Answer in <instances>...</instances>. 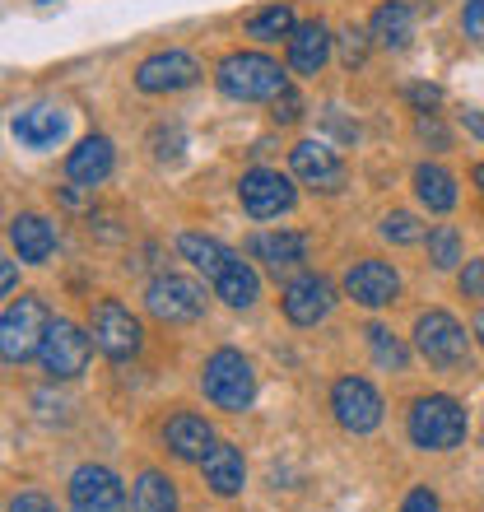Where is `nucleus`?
<instances>
[{
    "label": "nucleus",
    "instance_id": "nucleus-1",
    "mask_svg": "<svg viewBox=\"0 0 484 512\" xmlns=\"http://www.w3.org/2000/svg\"><path fill=\"white\" fill-rule=\"evenodd\" d=\"M466 429H471L466 405H461L457 396H443V391L419 396V401L410 405V419H405L410 443L424 447V452H452V447L466 443Z\"/></svg>",
    "mask_w": 484,
    "mask_h": 512
},
{
    "label": "nucleus",
    "instance_id": "nucleus-2",
    "mask_svg": "<svg viewBox=\"0 0 484 512\" xmlns=\"http://www.w3.org/2000/svg\"><path fill=\"white\" fill-rule=\"evenodd\" d=\"M215 84L224 98H238V103H270L275 94L289 89L284 70L261 52H229L215 70Z\"/></svg>",
    "mask_w": 484,
    "mask_h": 512
},
{
    "label": "nucleus",
    "instance_id": "nucleus-3",
    "mask_svg": "<svg viewBox=\"0 0 484 512\" xmlns=\"http://www.w3.org/2000/svg\"><path fill=\"white\" fill-rule=\"evenodd\" d=\"M201 387L219 410L242 415V410L256 401V368H252V359L238 350H215L201 368Z\"/></svg>",
    "mask_w": 484,
    "mask_h": 512
},
{
    "label": "nucleus",
    "instance_id": "nucleus-4",
    "mask_svg": "<svg viewBox=\"0 0 484 512\" xmlns=\"http://www.w3.org/2000/svg\"><path fill=\"white\" fill-rule=\"evenodd\" d=\"M47 326H52V312H47L42 298H33V294L14 298L10 308H5V317H0V354H5V364L19 368L24 359H33L42 350Z\"/></svg>",
    "mask_w": 484,
    "mask_h": 512
},
{
    "label": "nucleus",
    "instance_id": "nucleus-5",
    "mask_svg": "<svg viewBox=\"0 0 484 512\" xmlns=\"http://www.w3.org/2000/svg\"><path fill=\"white\" fill-rule=\"evenodd\" d=\"M471 340L475 336H466V326L443 308H429L415 317V350L433 368H461L471 359Z\"/></svg>",
    "mask_w": 484,
    "mask_h": 512
},
{
    "label": "nucleus",
    "instance_id": "nucleus-6",
    "mask_svg": "<svg viewBox=\"0 0 484 512\" xmlns=\"http://www.w3.org/2000/svg\"><path fill=\"white\" fill-rule=\"evenodd\" d=\"M94 336L89 331H80L75 322H66V317H52V326H47V336H42V350H38V364L42 373L52 382H70L80 378L84 368H89V354H94Z\"/></svg>",
    "mask_w": 484,
    "mask_h": 512
},
{
    "label": "nucleus",
    "instance_id": "nucleus-7",
    "mask_svg": "<svg viewBox=\"0 0 484 512\" xmlns=\"http://www.w3.org/2000/svg\"><path fill=\"white\" fill-rule=\"evenodd\" d=\"M89 336H94L98 354H108L112 364L135 359V354H140V345H145L140 317H135L126 303H117V298H103V303L94 308V317H89Z\"/></svg>",
    "mask_w": 484,
    "mask_h": 512
},
{
    "label": "nucleus",
    "instance_id": "nucleus-8",
    "mask_svg": "<svg viewBox=\"0 0 484 512\" xmlns=\"http://www.w3.org/2000/svg\"><path fill=\"white\" fill-rule=\"evenodd\" d=\"M145 308L154 322L168 326L196 322V317H205V289L196 280H187V275H159L145 289Z\"/></svg>",
    "mask_w": 484,
    "mask_h": 512
},
{
    "label": "nucleus",
    "instance_id": "nucleus-9",
    "mask_svg": "<svg viewBox=\"0 0 484 512\" xmlns=\"http://www.w3.org/2000/svg\"><path fill=\"white\" fill-rule=\"evenodd\" d=\"M238 201L252 219H280L294 210L298 191L280 168H252V173H242V182H238Z\"/></svg>",
    "mask_w": 484,
    "mask_h": 512
},
{
    "label": "nucleus",
    "instance_id": "nucleus-10",
    "mask_svg": "<svg viewBox=\"0 0 484 512\" xmlns=\"http://www.w3.org/2000/svg\"><path fill=\"white\" fill-rule=\"evenodd\" d=\"M331 415L345 433H373L382 424V396L368 378H340L331 387Z\"/></svg>",
    "mask_w": 484,
    "mask_h": 512
},
{
    "label": "nucleus",
    "instance_id": "nucleus-11",
    "mask_svg": "<svg viewBox=\"0 0 484 512\" xmlns=\"http://www.w3.org/2000/svg\"><path fill=\"white\" fill-rule=\"evenodd\" d=\"M201 80V66L191 52H154L135 66V89L140 94H182Z\"/></svg>",
    "mask_w": 484,
    "mask_h": 512
},
{
    "label": "nucleus",
    "instance_id": "nucleus-12",
    "mask_svg": "<svg viewBox=\"0 0 484 512\" xmlns=\"http://www.w3.org/2000/svg\"><path fill=\"white\" fill-rule=\"evenodd\" d=\"M280 308L294 326H317L336 308V284L326 280V275H294V280L284 284Z\"/></svg>",
    "mask_w": 484,
    "mask_h": 512
},
{
    "label": "nucleus",
    "instance_id": "nucleus-13",
    "mask_svg": "<svg viewBox=\"0 0 484 512\" xmlns=\"http://www.w3.org/2000/svg\"><path fill=\"white\" fill-rule=\"evenodd\" d=\"M289 168H294V177L308 182L312 191H340L345 177H350L345 159H340L326 140H298V145L289 149Z\"/></svg>",
    "mask_w": 484,
    "mask_h": 512
},
{
    "label": "nucleus",
    "instance_id": "nucleus-14",
    "mask_svg": "<svg viewBox=\"0 0 484 512\" xmlns=\"http://www.w3.org/2000/svg\"><path fill=\"white\" fill-rule=\"evenodd\" d=\"M345 294L359 303V308H391L401 298V275L391 261H377V256H363L354 261L350 275H345Z\"/></svg>",
    "mask_w": 484,
    "mask_h": 512
},
{
    "label": "nucleus",
    "instance_id": "nucleus-15",
    "mask_svg": "<svg viewBox=\"0 0 484 512\" xmlns=\"http://www.w3.org/2000/svg\"><path fill=\"white\" fill-rule=\"evenodd\" d=\"M70 508L75 512H131L126 489L108 466H80L70 475Z\"/></svg>",
    "mask_w": 484,
    "mask_h": 512
},
{
    "label": "nucleus",
    "instance_id": "nucleus-16",
    "mask_svg": "<svg viewBox=\"0 0 484 512\" xmlns=\"http://www.w3.org/2000/svg\"><path fill=\"white\" fill-rule=\"evenodd\" d=\"M215 443L219 438H215V429H210V419L196 415V410H177V415L163 424V447H168L177 461H196V466H201Z\"/></svg>",
    "mask_w": 484,
    "mask_h": 512
},
{
    "label": "nucleus",
    "instance_id": "nucleus-17",
    "mask_svg": "<svg viewBox=\"0 0 484 512\" xmlns=\"http://www.w3.org/2000/svg\"><path fill=\"white\" fill-rule=\"evenodd\" d=\"M247 252L256 261H266V270L280 280V275H298V270L308 266V238L294 229H280V233H256Z\"/></svg>",
    "mask_w": 484,
    "mask_h": 512
},
{
    "label": "nucleus",
    "instance_id": "nucleus-18",
    "mask_svg": "<svg viewBox=\"0 0 484 512\" xmlns=\"http://www.w3.org/2000/svg\"><path fill=\"white\" fill-rule=\"evenodd\" d=\"M112 163H117V149H112L108 135H89V140H80V145L70 149L66 177L75 182V187L94 191V187H103V182L112 177Z\"/></svg>",
    "mask_w": 484,
    "mask_h": 512
},
{
    "label": "nucleus",
    "instance_id": "nucleus-19",
    "mask_svg": "<svg viewBox=\"0 0 484 512\" xmlns=\"http://www.w3.org/2000/svg\"><path fill=\"white\" fill-rule=\"evenodd\" d=\"M66 126L70 122H66V112L61 108H52V103H33V108L14 112L10 131H14V140L28 145V149H52V145L66 140Z\"/></svg>",
    "mask_w": 484,
    "mask_h": 512
},
{
    "label": "nucleus",
    "instance_id": "nucleus-20",
    "mask_svg": "<svg viewBox=\"0 0 484 512\" xmlns=\"http://www.w3.org/2000/svg\"><path fill=\"white\" fill-rule=\"evenodd\" d=\"M331 33H326L322 19H308V24L294 28V38H289V70L294 75H317V70L331 61Z\"/></svg>",
    "mask_w": 484,
    "mask_h": 512
},
{
    "label": "nucleus",
    "instance_id": "nucleus-21",
    "mask_svg": "<svg viewBox=\"0 0 484 512\" xmlns=\"http://www.w3.org/2000/svg\"><path fill=\"white\" fill-rule=\"evenodd\" d=\"M201 475H205V485H210V494H219V499H233L247 485V466H242V452L233 443L210 447V457L201 461Z\"/></svg>",
    "mask_w": 484,
    "mask_h": 512
},
{
    "label": "nucleus",
    "instance_id": "nucleus-22",
    "mask_svg": "<svg viewBox=\"0 0 484 512\" xmlns=\"http://www.w3.org/2000/svg\"><path fill=\"white\" fill-rule=\"evenodd\" d=\"M368 33H373L377 47H391V52H401L410 47L415 38V10H410V0H382L368 19Z\"/></svg>",
    "mask_w": 484,
    "mask_h": 512
},
{
    "label": "nucleus",
    "instance_id": "nucleus-23",
    "mask_svg": "<svg viewBox=\"0 0 484 512\" xmlns=\"http://www.w3.org/2000/svg\"><path fill=\"white\" fill-rule=\"evenodd\" d=\"M10 247L19 252V261L42 266L56 252V229L42 215H14L10 219Z\"/></svg>",
    "mask_w": 484,
    "mask_h": 512
},
{
    "label": "nucleus",
    "instance_id": "nucleus-24",
    "mask_svg": "<svg viewBox=\"0 0 484 512\" xmlns=\"http://www.w3.org/2000/svg\"><path fill=\"white\" fill-rule=\"evenodd\" d=\"M177 252L187 256L191 266L201 270L210 284H215L219 275H224V270L238 261V252H229V247L219 243V238H205V233H182V238H177Z\"/></svg>",
    "mask_w": 484,
    "mask_h": 512
},
{
    "label": "nucleus",
    "instance_id": "nucleus-25",
    "mask_svg": "<svg viewBox=\"0 0 484 512\" xmlns=\"http://www.w3.org/2000/svg\"><path fill=\"white\" fill-rule=\"evenodd\" d=\"M415 196H419L424 210L447 215V210L457 205V177L447 173V168H438V163H419L415 168Z\"/></svg>",
    "mask_w": 484,
    "mask_h": 512
},
{
    "label": "nucleus",
    "instance_id": "nucleus-26",
    "mask_svg": "<svg viewBox=\"0 0 484 512\" xmlns=\"http://www.w3.org/2000/svg\"><path fill=\"white\" fill-rule=\"evenodd\" d=\"M131 512H177V485L163 471H140L131 485Z\"/></svg>",
    "mask_w": 484,
    "mask_h": 512
},
{
    "label": "nucleus",
    "instance_id": "nucleus-27",
    "mask_svg": "<svg viewBox=\"0 0 484 512\" xmlns=\"http://www.w3.org/2000/svg\"><path fill=\"white\" fill-rule=\"evenodd\" d=\"M215 298H224L229 308H252L256 298H261V275L252 270V261L238 256V261L215 280Z\"/></svg>",
    "mask_w": 484,
    "mask_h": 512
},
{
    "label": "nucleus",
    "instance_id": "nucleus-28",
    "mask_svg": "<svg viewBox=\"0 0 484 512\" xmlns=\"http://www.w3.org/2000/svg\"><path fill=\"white\" fill-rule=\"evenodd\" d=\"M294 28H298L294 10L275 0V5L256 10L252 19H247V38H256V42H280V38H294Z\"/></svg>",
    "mask_w": 484,
    "mask_h": 512
},
{
    "label": "nucleus",
    "instance_id": "nucleus-29",
    "mask_svg": "<svg viewBox=\"0 0 484 512\" xmlns=\"http://www.w3.org/2000/svg\"><path fill=\"white\" fill-rule=\"evenodd\" d=\"M368 345H373V359L382 368H391V373H405V364H410V350L401 345V336H396V331H387V326H368Z\"/></svg>",
    "mask_w": 484,
    "mask_h": 512
},
{
    "label": "nucleus",
    "instance_id": "nucleus-30",
    "mask_svg": "<svg viewBox=\"0 0 484 512\" xmlns=\"http://www.w3.org/2000/svg\"><path fill=\"white\" fill-rule=\"evenodd\" d=\"M429 261L433 270H452L461 261V233L452 229V224H438V229H429Z\"/></svg>",
    "mask_w": 484,
    "mask_h": 512
},
{
    "label": "nucleus",
    "instance_id": "nucleus-31",
    "mask_svg": "<svg viewBox=\"0 0 484 512\" xmlns=\"http://www.w3.org/2000/svg\"><path fill=\"white\" fill-rule=\"evenodd\" d=\"M382 238H387V243H401V247L424 243V224H419L410 210H391V215L382 219Z\"/></svg>",
    "mask_w": 484,
    "mask_h": 512
},
{
    "label": "nucleus",
    "instance_id": "nucleus-32",
    "mask_svg": "<svg viewBox=\"0 0 484 512\" xmlns=\"http://www.w3.org/2000/svg\"><path fill=\"white\" fill-rule=\"evenodd\" d=\"M340 61H345V66H363V61H368V42H373V33H363V28H340Z\"/></svg>",
    "mask_w": 484,
    "mask_h": 512
},
{
    "label": "nucleus",
    "instance_id": "nucleus-33",
    "mask_svg": "<svg viewBox=\"0 0 484 512\" xmlns=\"http://www.w3.org/2000/svg\"><path fill=\"white\" fill-rule=\"evenodd\" d=\"M270 122H275V126H294V122H303V94H298L294 84H289L284 94L270 98Z\"/></svg>",
    "mask_w": 484,
    "mask_h": 512
},
{
    "label": "nucleus",
    "instance_id": "nucleus-34",
    "mask_svg": "<svg viewBox=\"0 0 484 512\" xmlns=\"http://www.w3.org/2000/svg\"><path fill=\"white\" fill-rule=\"evenodd\" d=\"M415 131H419V140H424V145H433V149H452V135H447V126H443V122H438V112H419Z\"/></svg>",
    "mask_w": 484,
    "mask_h": 512
},
{
    "label": "nucleus",
    "instance_id": "nucleus-35",
    "mask_svg": "<svg viewBox=\"0 0 484 512\" xmlns=\"http://www.w3.org/2000/svg\"><path fill=\"white\" fill-rule=\"evenodd\" d=\"M461 294L466 298H484V256L480 261H466V270H461Z\"/></svg>",
    "mask_w": 484,
    "mask_h": 512
},
{
    "label": "nucleus",
    "instance_id": "nucleus-36",
    "mask_svg": "<svg viewBox=\"0 0 484 512\" xmlns=\"http://www.w3.org/2000/svg\"><path fill=\"white\" fill-rule=\"evenodd\" d=\"M405 98H410L419 112H433L438 103H443V89H438V84H410V89H405Z\"/></svg>",
    "mask_w": 484,
    "mask_h": 512
},
{
    "label": "nucleus",
    "instance_id": "nucleus-37",
    "mask_svg": "<svg viewBox=\"0 0 484 512\" xmlns=\"http://www.w3.org/2000/svg\"><path fill=\"white\" fill-rule=\"evenodd\" d=\"M461 28H466V38L484 42V0H466V10H461Z\"/></svg>",
    "mask_w": 484,
    "mask_h": 512
},
{
    "label": "nucleus",
    "instance_id": "nucleus-38",
    "mask_svg": "<svg viewBox=\"0 0 484 512\" xmlns=\"http://www.w3.org/2000/svg\"><path fill=\"white\" fill-rule=\"evenodd\" d=\"M401 512H443V503H438V494H433V489H410V494H405V503H401Z\"/></svg>",
    "mask_w": 484,
    "mask_h": 512
},
{
    "label": "nucleus",
    "instance_id": "nucleus-39",
    "mask_svg": "<svg viewBox=\"0 0 484 512\" xmlns=\"http://www.w3.org/2000/svg\"><path fill=\"white\" fill-rule=\"evenodd\" d=\"M10 512H56V508L42 494H19V499H10Z\"/></svg>",
    "mask_w": 484,
    "mask_h": 512
},
{
    "label": "nucleus",
    "instance_id": "nucleus-40",
    "mask_svg": "<svg viewBox=\"0 0 484 512\" xmlns=\"http://www.w3.org/2000/svg\"><path fill=\"white\" fill-rule=\"evenodd\" d=\"M461 126H466L471 135H480V140H484V112H461Z\"/></svg>",
    "mask_w": 484,
    "mask_h": 512
},
{
    "label": "nucleus",
    "instance_id": "nucleus-41",
    "mask_svg": "<svg viewBox=\"0 0 484 512\" xmlns=\"http://www.w3.org/2000/svg\"><path fill=\"white\" fill-rule=\"evenodd\" d=\"M0 284H5V294H14V284H19V275H14V261H0Z\"/></svg>",
    "mask_w": 484,
    "mask_h": 512
},
{
    "label": "nucleus",
    "instance_id": "nucleus-42",
    "mask_svg": "<svg viewBox=\"0 0 484 512\" xmlns=\"http://www.w3.org/2000/svg\"><path fill=\"white\" fill-rule=\"evenodd\" d=\"M471 336H475V340H480V345H484V312H480V317H475V326H471Z\"/></svg>",
    "mask_w": 484,
    "mask_h": 512
},
{
    "label": "nucleus",
    "instance_id": "nucleus-43",
    "mask_svg": "<svg viewBox=\"0 0 484 512\" xmlns=\"http://www.w3.org/2000/svg\"><path fill=\"white\" fill-rule=\"evenodd\" d=\"M471 177H475V187L484 191V163H475V173H471Z\"/></svg>",
    "mask_w": 484,
    "mask_h": 512
}]
</instances>
